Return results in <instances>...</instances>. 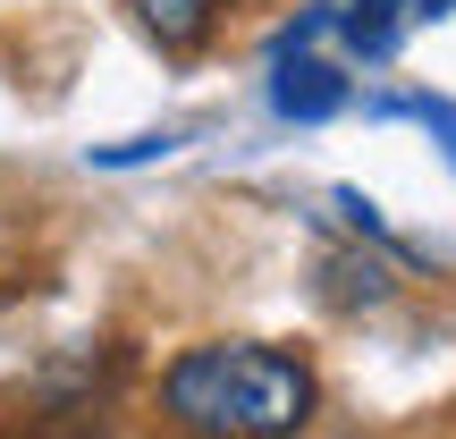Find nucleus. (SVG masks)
Returning <instances> with one entry per match:
<instances>
[{
  "mask_svg": "<svg viewBox=\"0 0 456 439\" xmlns=\"http://www.w3.org/2000/svg\"><path fill=\"white\" fill-rule=\"evenodd\" d=\"M313 406V363L271 338H203L161 372V423L178 439H296Z\"/></svg>",
  "mask_w": 456,
  "mask_h": 439,
  "instance_id": "nucleus-1",
  "label": "nucleus"
},
{
  "mask_svg": "<svg viewBox=\"0 0 456 439\" xmlns=\"http://www.w3.org/2000/svg\"><path fill=\"white\" fill-rule=\"evenodd\" d=\"M322 26H330V9H313L305 26L279 43V68H271V110L296 118V127H313V118H338V110H346V77H338L330 60H313V51H305Z\"/></svg>",
  "mask_w": 456,
  "mask_h": 439,
  "instance_id": "nucleus-2",
  "label": "nucleus"
},
{
  "mask_svg": "<svg viewBox=\"0 0 456 439\" xmlns=\"http://www.w3.org/2000/svg\"><path fill=\"white\" fill-rule=\"evenodd\" d=\"M406 0H346V9H330V26H338V43L355 51V60H397V43H406Z\"/></svg>",
  "mask_w": 456,
  "mask_h": 439,
  "instance_id": "nucleus-3",
  "label": "nucleus"
},
{
  "mask_svg": "<svg viewBox=\"0 0 456 439\" xmlns=\"http://www.w3.org/2000/svg\"><path fill=\"white\" fill-rule=\"evenodd\" d=\"M118 9H127L135 26H144L152 43H161V51H195L203 34H212L220 0H118Z\"/></svg>",
  "mask_w": 456,
  "mask_h": 439,
  "instance_id": "nucleus-4",
  "label": "nucleus"
},
{
  "mask_svg": "<svg viewBox=\"0 0 456 439\" xmlns=\"http://www.w3.org/2000/svg\"><path fill=\"white\" fill-rule=\"evenodd\" d=\"M322 279H330V296H338V305H380V296L397 288L380 254H322Z\"/></svg>",
  "mask_w": 456,
  "mask_h": 439,
  "instance_id": "nucleus-5",
  "label": "nucleus"
},
{
  "mask_svg": "<svg viewBox=\"0 0 456 439\" xmlns=\"http://www.w3.org/2000/svg\"><path fill=\"white\" fill-rule=\"evenodd\" d=\"M372 110H414L431 135H440V152H448V169H456V102H440V93H406V102H372Z\"/></svg>",
  "mask_w": 456,
  "mask_h": 439,
  "instance_id": "nucleus-6",
  "label": "nucleus"
},
{
  "mask_svg": "<svg viewBox=\"0 0 456 439\" xmlns=\"http://www.w3.org/2000/svg\"><path fill=\"white\" fill-rule=\"evenodd\" d=\"M456 9V0H414V17H448Z\"/></svg>",
  "mask_w": 456,
  "mask_h": 439,
  "instance_id": "nucleus-7",
  "label": "nucleus"
}]
</instances>
